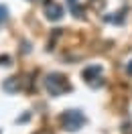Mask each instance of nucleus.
Returning a JSON list of instances; mask_svg holds the SVG:
<instances>
[{
    "label": "nucleus",
    "mask_w": 132,
    "mask_h": 134,
    "mask_svg": "<svg viewBox=\"0 0 132 134\" xmlns=\"http://www.w3.org/2000/svg\"><path fill=\"white\" fill-rule=\"evenodd\" d=\"M61 124H63V130L67 132H77L85 124V116L79 110H67L61 114Z\"/></svg>",
    "instance_id": "1"
},
{
    "label": "nucleus",
    "mask_w": 132,
    "mask_h": 134,
    "mask_svg": "<svg viewBox=\"0 0 132 134\" xmlns=\"http://www.w3.org/2000/svg\"><path fill=\"white\" fill-rule=\"evenodd\" d=\"M45 87H47V92L51 96H61L63 92L69 90V83L61 73H51V75L45 77Z\"/></svg>",
    "instance_id": "2"
},
{
    "label": "nucleus",
    "mask_w": 132,
    "mask_h": 134,
    "mask_svg": "<svg viewBox=\"0 0 132 134\" xmlns=\"http://www.w3.org/2000/svg\"><path fill=\"white\" fill-rule=\"evenodd\" d=\"M45 16L49 20H61L63 18V6H59L53 0H47L45 2Z\"/></svg>",
    "instance_id": "3"
},
{
    "label": "nucleus",
    "mask_w": 132,
    "mask_h": 134,
    "mask_svg": "<svg viewBox=\"0 0 132 134\" xmlns=\"http://www.w3.org/2000/svg\"><path fill=\"white\" fill-rule=\"evenodd\" d=\"M100 73H102V67L100 65H90L81 71V77L87 83H94V79H100Z\"/></svg>",
    "instance_id": "4"
},
{
    "label": "nucleus",
    "mask_w": 132,
    "mask_h": 134,
    "mask_svg": "<svg viewBox=\"0 0 132 134\" xmlns=\"http://www.w3.org/2000/svg\"><path fill=\"white\" fill-rule=\"evenodd\" d=\"M4 90H6V92H14V90H18V81L14 79V77H8L6 83H4Z\"/></svg>",
    "instance_id": "5"
},
{
    "label": "nucleus",
    "mask_w": 132,
    "mask_h": 134,
    "mask_svg": "<svg viewBox=\"0 0 132 134\" xmlns=\"http://www.w3.org/2000/svg\"><path fill=\"white\" fill-rule=\"evenodd\" d=\"M110 23H118V25H122L124 23V16H122V12H118V16H106Z\"/></svg>",
    "instance_id": "6"
},
{
    "label": "nucleus",
    "mask_w": 132,
    "mask_h": 134,
    "mask_svg": "<svg viewBox=\"0 0 132 134\" xmlns=\"http://www.w3.org/2000/svg\"><path fill=\"white\" fill-rule=\"evenodd\" d=\"M6 18H8V8H6V6H2V4H0V23H4V20H6Z\"/></svg>",
    "instance_id": "7"
},
{
    "label": "nucleus",
    "mask_w": 132,
    "mask_h": 134,
    "mask_svg": "<svg viewBox=\"0 0 132 134\" xmlns=\"http://www.w3.org/2000/svg\"><path fill=\"white\" fill-rule=\"evenodd\" d=\"M126 73L132 75V61H128V65H126Z\"/></svg>",
    "instance_id": "8"
},
{
    "label": "nucleus",
    "mask_w": 132,
    "mask_h": 134,
    "mask_svg": "<svg viewBox=\"0 0 132 134\" xmlns=\"http://www.w3.org/2000/svg\"><path fill=\"white\" fill-rule=\"evenodd\" d=\"M37 134H51L49 130H41V132H37Z\"/></svg>",
    "instance_id": "9"
}]
</instances>
